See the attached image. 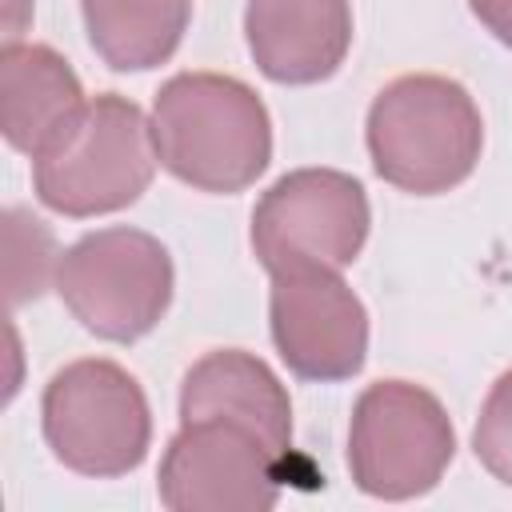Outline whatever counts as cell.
I'll return each mask as SVG.
<instances>
[{
  "mask_svg": "<svg viewBox=\"0 0 512 512\" xmlns=\"http://www.w3.org/2000/svg\"><path fill=\"white\" fill-rule=\"evenodd\" d=\"M92 52L112 72H148L180 48L192 0H80Z\"/></svg>",
  "mask_w": 512,
  "mask_h": 512,
  "instance_id": "4fadbf2b",
  "label": "cell"
},
{
  "mask_svg": "<svg viewBox=\"0 0 512 512\" xmlns=\"http://www.w3.org/2000/svg\"><path fill=\"white\" fill-rule=\"evenodd\" d=\"M152 144L180 184L232 196L268 168L272 120L244 80L224 72H176L152 100Z\"/></svg>",
  "mask_w": 512,
  "mask_h": 512,
  "instance_id": "6da1fadb",
  "label": "cell"
},
{
  "mask_svg": "<svg viewBox=\"0 0 512 512\" xmlns=\"http://www.w3.org/2000/svg\"><path fill=\"white\" fill-rule=\"evenodd\" d=\"M180 420H232L252 428L280 460L292 452L288 388L260 356L244 348H216L184 372Z\"/></svg>",
  "mask_w": 512,
  "mask_h": 512,
  "instance_id": "8fae6325",
  "label": "cell"
},
{
  "mask_svg": "<svg viewBox=\"0 0 512 512\" xmlns=\"http://www.w3.org/2000/svg\"><path fill=\"white\" fill-rule=\"evenodd\" d=\"M472 452L504 488H512V368L496 376V384L480 404L472 428Z\"/></svg>",
  "mask_w": 512,
  "mask_h": 512,
  "instance_id": "5bb4252c",
  "label": "cell"
},
{
  "mask_svg": "<svg viewBox=\"0 0 512 512\" xmlns=\"http://www.w3.org/2000/svg\"><path fill=\"white\" fill-rule=\"evenodd\" d=\"M364 140L380 180L412 196H440L472 176L484 120L460 80L412 72L376 92Z\"/></svg>",
  "mask_w": 512,
  "mask_h": 512,
  "instance_id": "7a4b0ae2",
  "label": "cell"
},
{
  "mask_svg": "<svg viewBox=\"0 0 512 512\" xmlns=\"http://www.w3.org/2000/svg\"><path fill=\"white\" fill-rule=\"evenodd\" d=\"M372 208L356 176L340 168L284 172L252 208V252L272 272L348 268L368 240Z\"/></svg>",
  "mask_w": 512,
  "mask_h": 512,
  "instance_id": "52a82bcc",
  "label": "cell"
},
{
  "mask_svg": "<svg viewBox=\"0 0 512 512\" xmlns=\"http://www.w3.org/2000/svg\"><path fill=\"white\" fill-rule=\"evenodd\" d=\"M152 120L120 92L84 100L60 136L32 156L36 200L60 216L88 220L136 204L156 176Z\"/></svg>",
  "mask_w": 512,
  "mask_h": 512,
  "instance_id": "3957f363",
  "label": "cell"
},
{
  "mask_svg": "<svg viewBox=\"0 0 512 512\" xmlns=\"http://www.w3.org/2000/svg\"><path fill=\"white\" fill-rule=\"evenodd\" d=\"M80 108H84L80 76L56 48L28 44V40L4 44V52H0V128L16 152L40 156Z\"/></svg>",
  "mask_w": 512,
  "mask_h": 512,
  "instance_id": "7c38bea8",
  "label": "cell"
},
{
  "mask_svg": "<svg viewBox=\"0 0 512 512\" xmlns=\"http://www.w3.org/2000/svg\"><path fill=\"white\" fill-rule=\"evenodd\" d=\"M280 456L244 424L180 420L156 492L172 512H268L280 500Z\"/></svg>",
  "mask_w": 512,
  "mask_h": 512,
  "instance_id": "ba28073f",
  "label": "cell"
},
{
  "mask_svg": "<svg viewBox=\"0 0 512 512\" xmlns=\"http://www.w3.org/2000/svg\"><path fill=\"white\" fill-rule=\"evenodd\" d=\"M272 344L292 376L336 384L364 368L368 312L360 296L332 268L272 272L268 296Z\"/></svg>",
  "mask_w": 512,
  "mask_h": 512,
  "instance_id": "9c48e42d",
  "label": "cell"
},
{
  "mask_svg": "<svg viewBox=\"0 0 512 512\" xmlns=\"http://www.w3.org/2000/svg\"><path fill=\"white\" fill-rule=\"evenodd\" d=\"M0 8H4V36L20 40V32L32 16V0H0Z\"/></svg>",
  "mask_w": 512,
  "mask_h": 512,
  "instance_id": "2e32d148",
  "label": "cell"
},
{
  "mask_svg": "<svg viewBox=\"0 0 512 512\" xmlns=\"http://www.w3.org/2000/svg\"><path fill=\"white\" fill-rule=\"evenodd\" d=\"M40 424L52 456L96 480L128 476L144 464L152 444L148 396L128 368L116 360H72L64 364L40 400Z\"/></svg>",
  "mask_w": 512,
  "mask_h": 512,
  "instance_id": "277c9868",
  "label": "cell"
},
{
  "mask_svg": "<svg viewBox=\"0 0 512 512\" xmlns=\"http://www.w3.org/2000/svg\"><path fill=\"white\" fill-rule=\"evenodd\" d=\"M468 4H476V0H468Z\"/></svg>",
  "mask_w": 512,
  "mask_h": 512,
  "instance_id": "e0dca14e",
  "label": "cell"
},
{
  "mask_svg": "<svg viewBox=\"0 0 512 512\" xmlns=\"http://www.w3.org/2000/svg\"><path fill=\"white\" fill-rule=\"evenodd\" d=\"M244 40L272 84H320L352 48V0H248Z\"/></svg>",
  "mask_w": 512,
  "mask_h": 512,
  "instance_id": "30bf717a",
  "label": "cell"
},
{
  "mask_svg": "<svg viewBox=\"0 0 512 512\" xmlns=\"http://www.w3.org/2000/svg\"><path fill=\"white\" fill-rule=\"evenodd\" d=\"M172 256L140 228H100L56 260V292L84 332L108 344L148 336L172 304Z\"/></svg>",
  "mask_w": 512,
  "mask_h": 512,
  "instance_id": "5b68a950",
  "label": "cell"
},
{
  "mask_svg": "<svg viewBox=\"0 0 512 512\" xmlns=\"http://www.w3.org/2000/svg\"><path fill=\"white\" fill-rule=\"evenodd\" d=\"M468 8L504 48H512V0H476Z\"/></svg>",
  "mask_w": 512,
  "mask_h": 512,
  "instance_id": "9a60e30c",
  "label": "cell"
},
{
  "mask_svg": "<svg viewBox=\"0 0 512 512\" xmlns=\"http://www.w3.org/2000/svg\"><path fill=\"white\" fill-rule=\"evenodd\" d=\"M456 456L444 404L412 380L368 384L348 420V472L372 500H416L440 484Z\"/></svg>",
  "mask_w": 512,
  "mask_h": 512,
  "instance_id": "8992f818",
  "label": "cell"
}]
</instances>
